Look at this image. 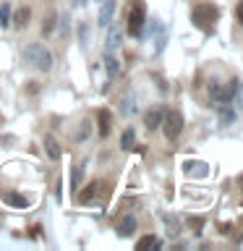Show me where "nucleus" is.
<instances>
[{
	"label": "nucleus",
	"instance_id": "obj_1",
	"mask_svg": "<svg viewBox=\"0 0 243 251\" xmlns=\"http://www.w3.org/2000/svg\"><path fill=\"white\" fill-rule=\"evenodd\" d=\"M217 19H219V11H217V5H212V3H199V5H194V11H191L194 26L207 31V34H212Z\"/></svg>",
	"mask_w": 243,
	"mask_h": 251
},
{
	"label": "nucleus",
	"instance_id": "obj_2",
	"mask_svg": "<svg viewBox=\"0 0 243 251\" xmlns=\"http://www.w3.org/2000/svg\"><path fill=\"white\" fill-rule=\"evenodd\" d=\"M24 60L29 63V66H34L37 71H50L52 68V52L47 50L45 45H26V50H24Z\"/></svg>",
	"mask_w": 243,
	"mask_h": 251
},
{
	"label": "nucleus",
	"instance_id": "obj_3",
	"mask_svg": "<svg viewBox=\"0 0 243 251\" xmlns=\"http://www.w3.org/2000/svg\"><path fill=\"white\" fill-rule=\"evenodd\" d=\"M144 21H146V5L144 0H133L128 5V34L131 37H139L141 29H144Z\"/></svg>",
	"mask_w": 243,
	"mask_h": 251
},
{
	"label": "nucleus",
	"instance_id": "obj_4",
	"mask_svg": "<svg viewBox=\"0 0 243 251\" xmlns=\"http://www.w3.org/2000/svg\"><path fill=\"white\" fill-rule=\"evenodd\" d=\"M162 131H165V139L168 141H175L180 136V131H183V115L178 113V110H168V113L162 115Z\"/></svg>",
	"mask_w": 243,
	"mask_h": 251
},
{
	"label": "nucleus",
	"instance_id": "obj_5",
	"mask_svg": "<svg viewBox=\"0 0 243 251\" xmlns=\"http://www.w3.org/2000/svg\"><path fill=\"white\" fill-rule=\"evenodd\" d=\"M107 26H110V31H107L105 47H107V52H113V50H118V47L123 45V29L118 26V24H113V21H110Z\"/></svg>",
	"mask_w": 243,
	"mask_h": 251
},
{
	"label": "nucleus",
	"instance_id": "obj_6",
	"mask_svg": "<svg viewBox=\"0 0 243 251\" xmlns=\"http://www.w3.org/2000/svg\"><path fill=\"white\" fill-rule=\"evenodd\" d=\"M99 188H102V180H94V183H89L84 188V191H76V201L78 204H89L97 199V194H99Z\"/></svg>",
	"mask_w": 243,
	"mask_h": 251
},
{
	"label": "nucleus",
	"instance_id": "obj_7",
	"mask_svg": "<svg viewBox=\"0 0 243 251\" xmlns=\"http://www.w3.org/2000/svg\"><path fill=\"white\" fill-rule=\"evenodd\" d=\"M45 154L50 157L52 162H58L60 157H63V149H60V144H58V139H55L52 133H47V136H45Z\"/></svg>",
	"mask_w": 243,
	"mask_h": 251
},
{
	"label": "nucleus",
	"instance_id": "obj_8",
	"mask_svg": "<svg viewBox=\"0 0 243 251\" xmlns=\"http://www.w3.org/2000/svg\"><path fill=\"white\" fill-rule=\"evenodd\" d=\"M113 13H115V0H102V8H99V16H97V24L107 29V24L113 21Z\"/></svg>",
	"mask_w": 243,
	"mask_h": 251
},
{
	"label": "nucleus",
	"instance_id": "obj_9",
	"mask_svg": "<svg viewBox=\"0 0 243 251\" xmlns=\"http://www.w3.org/2000/svg\"><path fill=\"white\" fill-rule=\"evenodd\" d=\"M186 176H196V178H207L209 176V165L207 162H199V160H188L186 162Z\"/></svg>",
	"mask_w": 243,
	"mask_h": 251
},
{
	"label": "nucleus",
	"instance_id": "obj_10",
	"mask_svg": "<svg viewBox=\"0 0 243 251\" xmlns=\"http://www.w3.org/2000/svg\"><path fill=\"white\" fill-rule=\"evenodd\" d=\"M3 201L5 204H11V207L16 209H26L29 207V199L24 194H16V191H3Z\"/></svg>",
	"mask_w": 243,
	"mask_h": 251
},
{
	"label": "nucleus",
	"instance_id": "obj_11",
	"mask_svg": "<svg viewBox=\"0 0 243 251\" xmlns=\"http://www.w3.org/2000/svg\"><path fill=\"white\" fill-rule=\"evenodd\" d=\"M133 233H136V217L125 215L121 223H118V235H121V238H128V235H133Z\"/></svg>",
	"mask_w": 243,
	"mask_h": 251
},
{
	"label": "nucleus",
	"instance_id": "obj_12",
	"mask_svg": "<svg viewBox=\"0 0 243 251\" xmlns=\"http://www.w3.org/2000/svg\"><path fill=\"white\" fill-rule=\"evenodd\" d=\"M219 126H230L235 121V107L230 105V102H219Z\"/></svg>",
	"mask_w": 243,
	"mask_h": 251
},
{
	"label": "nucleus",
	"instance_id": "obj_13",
	"mask_svg": "<svg viewBox=\"0 0 243 251\" xmlns=\"http://www.w3.org/2000/svg\"><path fill=\"white\" fill-rule=\"evenodd\" d=\"M209 97H212V105L227 102V97H225V86L219 84V81H209Z\"/></svg>",
	"mask_w": 243,
	"mask_h": 251
},
{
	"label": "nucleus",
	"instance_id": "obj_14",
	"mask_svg": "<svg viewBox=\"0 0 243 251\" xmlns=\"http://www.w3.org/2000/svg\"><path fill=\"white\" fill-rule=\"evenodd\" d=\"M160 123H162V110L160 107H154V110H149V113L144 115V126L149 131H154V128H160Z\"/></svg>",
	"mask_w": 243,
	"mask_h": 251
},
{
	"label": "nucleus",
	"instance_id": "obj_15",
	"mask_svg": "<svg viewBox=\"0 0 243 251\" xmlns=\"http://www.w3.org/2000/svg\"><path fill=\"white\" fill-rule=\"evenodd\" d=\"M84 168H86V162H78L76 168H73V173H71V191H78L81 188V180H84Z\"/></svg>",
	"mask_w": 243,
	"mask_h": 251
},
{
	"label": "nucleus",
	"instance_id": "obj_16",
	"mask_svg": "<svg viewBox=\"0 0 243 251\" xmlns=\"http://www.w3.org/2000/svg\"><path fill=\"white\" fill-rule=\"evenodd\" d=\"M29 16H31V11L29 8H19L16 13H11V21H13V26L16 29H24L29 24Z\"/></svg>",
	"mask_w": 243,
	"mask_h": 251
},
{
	"label": "nucleus",
	"instance_id": "obj_17",
	"mask_svg": "<svg viewBox=\"0 0 243 251\" xmlns=\"http://www.w3.org/2000/svg\"><path fill=\"white\" fill-rule=\"evenodd\" d=\"M102 63H105V71H107V76H110V78H115L118 74H121V63H118L110 52L105 55V60H102Z\"/></svg>",
	"mask_w": 243,
	"mask_h": 251
},
{
	"label": "nucleus",
	"instance_id": "obj_18",
	"mask_svg": "<svg viewBox=\"0 0 243 251\" xmlns=\"http://www.w3.org/2000/svg\"><path fill=\"white\" fill-rule=\"evenodd\" d=\"M160 246H162V241L154 238V235H144V238H139V243H136L139 251H144V249H160Z\"/></svg>",
	"mask_w": 243,
	"mask_h": 251
},
{
	"label": "nucleus",
	"instance_id": "obj_19",
	"mask_svg": "<svg viewBox=\"0 0 243 251\" xmlns=\"http://www.w3.org/2000/svg\"><path fill=\"white\" fill-rule=\"evenodd\" d=\"M97 118H99V136L107 139V133H110V113L107 110H99Z\"/></svg>",
	"mask_w": 243,
	"mask_h": 251
},
{
	"label": "nucleus",
	"instance_id": "obj_20",
	"mask_svg": "<svg viewBox=\"0 0 243 251\" xmlns=\"http://www.w3.org/2000/svg\"><path fill=\"white\" fill-rule=\"evenodd\" d=\"M133 139H136V133H133V128H125V131H123V136H121V149H125V152H131Z\"/></svg>",
	"mask_w": 243,
	"mask_h": 251
},
{
	"label": "nucleus",
	"instance_id": "obj_21",
	"mask_svg": "<svg viewBox=\"0 0 243 251\" xmlns=\"http://www.w3.org/2000/svg\"><path fill=\"white\" fill-rule=\"evenodd\" d=\"M55 19H58L55 13H47V16H45V24H42V34H45V37H47V34H52V31H55V24H58Z\"/></svg>",
	"mask_w": 243,
	"mask_h": 251
},
{
	"label": "nucleus",
	"instance_id": "obj_22",
	"mask_svg": "<svg viewBox=\"0 0 243 251\" xmlns=\"http://www.w3.org/2000/svg\"><path fill=\"white\" fill-rule=\"evenodd\" d=\"M165 225H168V233H170V235H178V233H180V223H178V217L165 215Z\"/></svg>",
	"mask_w": 243,
	"mask_h": 251
},
{
	"label": "nucleus",
	"instance_id": "obj_23",
	"mask_svg": "<svg viewBox=\"0 0 243 251\" xmlns=\"http://www.w3.org/2000/svg\"><path fill=\"white\" fill-rule=\"evenodd\" d=\"M121 113H123V115H131V113H136V105H133V97H123V102H121Z\"/></svg>",
	"mask_w": 243,
	"mask_h": 251
},
{
	"label": "nucleus",
	"instance_id": "obj_24",
	"mask_svg": "<svg viewBox=\"0 0 243 251\" xmlns=\"http://www.w3.org/2000/svg\"><path fill=\"white\" fill-rule=\"evenodd\" d=\"M8 24H11V5H3L0 8V26H8Z\"/></svg>",
	"mask_w": 243,
	"mask_h": 251
},
{
	"label": "nucleus",
	"instance_id": "obj_25",
	"mask_svg": "<svg viewBox=\"0 0 243 251\" xmlns=\"http://www.w3.org/2000/svg\"><path fill=\"white\" fill-rule=\"evenodd\" d=\"M233 100H235V105H233V107H243V81H238V86H235Z\"/></svg>",
	"mask_w": 243,
	"mask_h": 251
},
{
	"label": "nucleus",
	"instance_id": "obj_26",
	"mask_svg": "<svg viewBox=\"0 0 243 251\" xmlns=\"http://www.w3.org/2000/svg\"><path fill=\"white\" fill-rule=\"evenodd\" d=\"M188 225L194 227L196 235H201V227H204V217H188Z\"/></svg>",
	"mask_w": 243,
	"mask_h": 251
},
{
	"label": "nucleus",
	"instance_id": "obj_27",
	"mask_svg": "<svg viewBox=\"0 0 243 251\" xmlns=\"http://www.w3.org/2000/svg\"><path fill=\"white\" fill-rule=\"evenodd\" d=\"M58 19H60V26H63V29H60V37H68V21H71L68 13H60Z\"/></svg>",
	"mask_w": 243,
	"mask_h": 251
},
{
	"label": "nucleus",
	"instance_id": "obj_28",
	"mask_svg": "<svg viewBox=\"0 0 243 251\" xmlns=\"http://www.w3.org/2000/svg\"><path fill=\"white\" fill-rule=\"evenodd\" d=\"M78 39H81V45L89 42V26H86V24H81V26H78Z\"/></svg>",
	"mask_w": 243,
	"mask_h": 251
},
{
	"label": "nucleus",
	"instance_id": "obj_29",
	"mask_svg": "<svg viewBox=\"0 0 243 251\" xmlns=\"http://www.w3.org/2000/svg\"><path fill=\"white\" fill-rule=\"evenodd\" d=\"M235 19H238V24L243 26V0H241L238 5H235Z\"/></svg>",
	"mask_w": 243,
	"mask_h": 251
},
{
	"label": "nucleus",
	"instance_id": "obj_30",
	"mask_svg": "<svg viewBox=\"0 0 243 251\" xmlns=\"http://www.w3.org/2000/svg\"><path fill=\"white\" fill-rule=\"evenodd\" d=\"M86 3H89V0H73V5H78V8H81V5H86Z\"/></svg>",
	"mask_w": 243,
	"mask_h": 251
},
{
	"label": "nucleus",
	"instance_id": "obj_31",
	"mask_svg": "<svg viewBox=\"0 0 243 251\" xmlns=\"http://www.w3.org/2000/svg\"><path fill=\"white\" fill-rule=\"evenodd\" d=\"M241 183H243V176H241Z\"/></svg>",
	"mask_w": 243,
	"mask_h": 251
},
{
	"label": "nucleus",
	"instance_id": "obj_32",
	"mask_svg": "<svg viewBox=\"0 0 243 251\" xmlns=\"http://www.w3.org/2000/svg\"><path fill=\"white\" fill-rule=\"evenodd\" d=\"M241 243H243V238H241Z\"/></svg>",
	"mask_w": 243,
	"mask_h": 251
}]
</instances>
